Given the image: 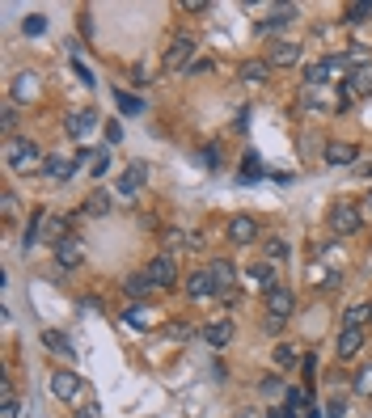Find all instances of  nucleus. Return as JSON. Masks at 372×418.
Wrapping results in <instances>:
<instances>
[{"label":"nucleus","instance_id":"nucleus-1","mask_svg":"<svg viewBox=\"0 0 372 418\" xmlns=\"http://www.w3.org/2000/svg\"><path fill=\"white\" fill-rule=\"evenodd\" d=\"M326 224H330V233H335V237H356V233L364 228V207H360V203H352V199H339V203L330 207Z\"/></svg>","mask_w":372,"mask_h":418},{"label":"nucleus","instance_id":"nucleus-2","mask_svg":"<svg viewBox=\"0 0 372 418\" xmlns=\"http://www.w3.org/2000/svg\"><path fill=\"white\" fill-rule=\"evenodd\" d=\"M4 165L13 169V173H30V169H38L42 165V152H38V144L34 140H8L4 144Z\"/></svg>","mask_w":372,"mask_h":418},{"label":"nucleus","instance_id":"nucleus-3","mask_svg":"<svg viewBox=\"0 0 372 418\" xmlns=\"http://www.w3.org/2000/svg\"><path fill=\"white\" fill-rule=\"evenodd\" d=\"M144 275H148V283H152V288H174V283H178V266H174V254H157V258L144 266Z\"/></svg>","mask_w":372,"mask_h":418},{"label":"nucleus","instance_id":"nucleus-4","mask_svg":"<svg viewBox=\"0 0 372 418\" xmlns=\"http://www.w3.org/2000/svg\"><path fill=\"white\" fill-rule=\"evenodd\" d=\"M292 309H296V292H292V288H284V283H275V288L267 292V317L288 321V317H292Z\"/></svg>","mask_w":372,"mask_h":418},{"label":"nucleus","instance_id":"nucleus-5","mask_svg":"<svg viewBox=\"0 0 372 418\" xmlns=\"http://www.w3.org/2000/svg\"><path fill=\"white\" fill-rule=\"evenodd\" d=\"M191 63H195V38L191 34H178L165 47V68H191Z\"/></svg>","mask_w":372,"mask_h":418},{"label":"nucleus","instance_id":"nucleus-6","mask_svg":"<svg viewBox=\"0 0 372 418\" xmlns=\"http://www.w3.org/2000/svg\"><path fill=\"white\" fill-rule=\"evenodd\" d=\"M186 296H191V300H212V296H220V292H216V279H212L208 266L195 271V275H186Z\"/></svg>","mask_w":372,"mask_h":418},{"label":"nucleus","instance_id":"nucleus-7","mask_svg":"<svg viewBox=\"0 0 372 418\" xmlns=\"http://www.w3.org/2000/svg\"><path fill=\"white\" fill-rule=\"evenodd\" d=\"M80 389H85V381H80L76 372H55V376H51V393H55L59 402H76Z\"/></svg>","mask_w":372,"mask_h":418},{"label":"nucleus","instance_id":"nucleus-8","mask_svg":"<svg viewBox=\"0 0 372 418\" xmlns=\"http://www.w3.org/2000/svg\"><path fill=\"white\" fill-rule=\"evenodd\" d=\"M144 178H148V169H144L140 161H131V165L119 173V195H123V199H136L140 186H144Z\"/></svg>","mask_w":372,"mask_h":418},{"label":"nucleus","instance_id":"nucleus-9","mask_svg":"<svg viewBox=\"0 0 372 418\" xmlns=\"http://www.w3.org/2000/svg\"><path fill=\"white\" fill-rule=\"evenodd\" d=\"M254 237H258V220L254 216H233L229 220V241L233 245H250Z\"/></svg>","mask_w":372,"mask_h":418},{"label":"nucleus","instance_id":"nucleus-10","mask_svg":"<svg viewBox=\"0 0 372 418\" xmlns=\"http://www.w3.org/2000/svg\"><path fill=\"white\" fill-rule=\"evenodd\" d=\"M55 262H59L64 271H72V266H80V262H85V245H80L76 237H68V241H59V245H55Z\"/></svg>","mask_w":372,"mask_h":418},{"label":"nucleus","instance_id":"nucleus-11","mask_svg":"<svg viewBox=\"0 0 372 418\" xmlns=\"http://www.w3.org/2000/svg\"><path fill=\"white\" fill-rule=\"evenodd\" d=\"M347 93H352V97H368L372 93V59L347 72Z\"/></svg>","mask_w":372,"mask_h":418},{"label":"nucleus","instance_id":"nucleus-12","mask_svg":"<svg viewBox=\"0 0 372 418\" xmlns=\"http://www.w3.org/2000/svg\"><path fill=\"white\" fill-rule=\"evenodd\" d=\"M237 76H241V85H267V76H271V59H246V63L237 68Z\"/></svg>","mask_w":372,"mask_h":418},{"label":"nucleus","instance_id":"nucleus-13","mask_svg":"<svg viewBox=\"0 0 372 418\" xmlns=\"http://www.w3.org/2000/svg\"><path fill=\"white\" fill-rule=\"evenodd\" d=\"M356 156H360V148H356V144H347V140L326 144V165H356Z\"/></svg>","mask_w":372,"mask_h":418},{"label":"nucleus","instance_id":"nucleus-14","mask_svg":"<svg viewBox=\"0 0 372 418\" xmlns=\"http://www.w3.org/2000/svg\"><path fill=\"white\" fill-rule=\"evenodd\" d=\"M360 351H364V330H343V334H339L335 355H339V359H356Z\"/></svg>","mask_w":372,"mask_h":418},{"label":"nucleus","instance_id":"nucleus-15","mask_svg":"<svg viewBox=\"0 0 372 418\" xmlns=\"http://www.w3.org/2000/svg\"><path fill=\"white\" fill-rule=\"evenodd\" d=\"M208 271H212V279H216V292H220V296H224V292H233V283H237V271H233V262L216 258Z\"/></svg>","mask_w":372,"mask_h":418},{"label":"nucleus","instance_id":"nucleus-16","mask_svg":"<svg viewBox=\"0 0 372 418\" xmlns=\"http://www.w3.org/2000/svg\"><path fill=\"white\" fill-rule=\"evenodd\" d=\"M203 343L208 347H229L233 343V321H208L203 326Z\"/></svg>","mask_w":372,"mask_h":418},{"label":"nucleus","instance_id":"nucleus-17","mask_svg":"<svg viewBox=\"0 0 372 418\" xmlns=\"http://www.w3.org/2000/svg\"><path fill=\"white\" fill-rule=\"evenodd\" d=\"M301 17V8L296 4H280V8H271V17L267 21H258V30L267 34V30H280V25H288V21H296Z\"/></svg>","mask_w":372,"mask_h":418},{"label":"nucleus","instance_id":"nucleus-18","mask_svg":"<svg viewBox=\"0 0 372 418\" xmlns=\"http://www.w3.org/2000/svg\"><path fill=\"white\" fill-rule=\"evenodd\" d=\"M301 63V47L296 42H275L271 47V68H292Z\"/></svg>","mask_w":372,"mask_h":418},{"label":"nucleus","instance_id":"nucleus-19","mask_svg":"<svg viewBox=\"0 0 372 418\" xmlns=\"http://www.w3.org/2000/svg\"><path fill=\"white\" fill-rule=\"evenodd\" d=\"M72 173H76V161H72V156H59V152L47 156V178H51V182H68Z\"/></svg>","mask_w":372,"mask_h":418},{"label":"nucleus","instance_id":"nucleus-20","mask_svg":"<svg viewBox=\"0 0 372 418\" xmlns=\"http://www.w3.org/2000/svg\"><path fill=\"white\" fill-rule=\"evenodd\" d=\"M148 292H152V283H148V275H144V271H140V275H127V279H123V296H127L131 305H140Z\"/></svg>","mask_w":372,"mask_h":418},{"label":"nucleus","instance_id":"nucleus-21","mask_svg":"<svg viewBox=\"0 0 372 418\" xmlns=\"http://www.w3.org/2000/svg\"><path fill=\"white\" fill-rule=\"evenodd\" d=\"M364 321H372V300H360L343 313V330H364Z\"/></svg>","mask_w":372,"mask_h":418},{"label":"nucleus","instance_id":"nucleus-22","mask_svg":"<svg viewBox=\"0 0 372 418\" xmlns=\"http://www.w3.org/2000/svg\"><path fill=\"white\" fill-rule=\"evenodd\" d=\"M38 93V76L34 72H17V80H13V106L17 102H30Z\"/></svg>","mask_w":372,"mask_h":418},{"label":"nucleus","instance_id":"nucleus-23","mask_svg":"<svg viewBox=\"0 0 372 418\" xmlns=\"http://www.w3.org/2000/svg\"><path fill=\"white\" fill-rule=\"evenodd\" d=\"M42 237H47L51 245L68 241V220H59V216H42Z\"/></svg>","mask_w":372,"mask_h":418},{"label":"nucleus","instance_id":"nucleus-24","mask_svg":"<svg viewBox=\"0 0 372 418\" xmlns=\"http://www.w3.org/2000/svg\"><path fill=\"white\" fill-rule=\"evenodd\" d=\"M123 326H131V330H148L152 326V313L144 309V305H131V309H123V317H119Z\"/></svg>","mask_w":372,"mask_h":418},{"label":"nucleus","instance_id":"nucleus-25","mask_svg":"<svg viewBox=\"0 0 372 418\" xmlns=\"http://www.w3.org/2000/svg\"><path fill=\"white\" fill-rule=\"evenodd\" d=\"M93 127H97V114H93V110H76V114L68 118V131H72V135H89Z\"/></svg>","mask_w":372,"mask_h":418},{"label":"nucleus","instance_id":"nucleus-26","mask_svg":"<svg viewBox=\"0 0 372 418\" xmlns=\"http://www.w3.org/2000/svg\"><path fill=\"white\" fill-rule=\"evenodd\" d=\"M250 279H254L263 292H271V288H275V262H254V266H250Z\"/></svg>","mask_w":372,"mask_h":418},{"label":"nucleus","instance_id":"nucleus-27","mask_svg":"<svg viewBox=\"0 0 372 418\" xmlns=\"http://www.w3.org/2000/svg\"><path fill=\"white\" fill-rule=\"evenodd\" d=\"M165 245H169V250H195L199 237H191V233H182V228H169V233H165Z\"/></svg>","mask_w":372,"mask_h":418},{"label":"nucleus","instance_id":"nucleus-28","mask_svg":"<svg viewBox=\"0 0 372 418\" xmlns=\"http://www.w3.org/2000/svg\"><path fill=\"white\" fill-rule=\"evenodd\" d=\"M42 343H47L51 351H59L64 359H72V343H68V338H64L59 330H47V334H42Z\"/></svg>","mask_w":372,"mask_h":418},{"label":"nucleus","instance_id":"nucleus-29","mask_svg":"<svg viewBox=\"0 0 372 418\" xmlns=\"http://www.w3.org/2000/svg\"><path fill=\"white\" fill-rule=\"evenodd\" d=\"M368 17H372L368 0H352V4H347V21H356V25H360V21H368Z\"/></svg>","mask_w":372,"mask_h":418},{"label":"nucleus","instance_id":"nucleus-30","mask_svg":"<svg viewBox=\"0 0 372 418\" xmlns=\"http://www.w3.org/2000/svg\"><path fill=\"white\" fill-rule=\"evenodd\" d=\"M114 102H119V110H123V114H140V110H144V102H140V97H131V93H123V89L114 93Z\"/></svg>","mask_w":372,"mask_h":418},{"label":"nucleus","instance_id":"nucleus-31","mask_svg":"<svg viewBox=\"0 0 372 418\" xmlns=\"http://www.w3.org/2000/svg\"><path fill=\"white\" fill-rule=\"evenodd\" d=\"M288 258V241L284 237H271L267 241V262H284Z\"/></svg>","mask_w":372,"mask_h":418},{"label":"nucleus","instance_id":"nucleus-32","mask_svg":"<svg viewBox=\"0 0 372 418\" xmlns=\"http://www.w3.org/2000/svg\"><path fill=\"white\" fill-rule=\"evenodd\" d=\"M21 30H25V34H30V38H38V34H42V30H47V21H42V13H30V17H25V21H21Z\"/></svg>","mask_w":372,"mask_h":418},{"label":"nucleus","instance_id":"nucleus-33","mask_svg":"<svg viewBox=\"0 0 372 418\" xmlns=\"http://www.w3.org/2000/svg\"><path fill=\"white\" fill-rule=\"evenodd\" d=\"M241 178H246V182H254V178H263V165H258V156H254V152H246V165H241Z\"/></svg>","mask_w":372,"mask_h":418},{"label":"nucleus","instance_id":"nucleus-34","mask_svg":"<svg viewBox=\"0 0 372 418\" xmlns=\"http://www.w3.org/2000/svg\"><path fill=\"white\" fill-rule=\"evenodd\" d=\"M85 207H89V211H97V216H106V211H110V195H102V190H93Z\"/></svg>","mask_w":372,"mask_h":418},{"label":"nucleus","instance_id":"nucleus-35","mask_svg":"<svg viewBox=\"0 0 372 418\" xmlns=\"http://www.w3.org/2000/svg\"><path fill=\"white\" fill-rule=\"evenodd\" d=\"M296 359H301V355H296L292 347H275V368H296Z\"/></svg>","mask_w":372,"mask_h":418},{"label":"nucleus","instance_id":"nucleus-36","mask_svg":"<svg viewBox=\"0 0 372 418\" xmlns=\"http://www.w3.org/2000/svg\"><path fill=\"white\" fill-rule=\"evenodd\" d=\"M21 410H17V402H13V385L4 381V406H0V418H17Z\"/></svg>","mask_w":372,"mask_h":418},{"label":"nucleus","instance_id":"nucleus-37","mask_svg":"<svg viewBox=\"0 0 372 418\" xmlns=\"http://www.w3.org/2000/svg\"><path fill=\"white\" fill-rule=\"evenodd\" d=\"M165 334L182 343V338H191V334H195V326H191V321H169V330H165Z\"/></svg>","mask_w":372,"mask_h":418},{"label":"nucleus","instance_id":"nucleus-38","mask_svg":"<svg viewBox=\"0 0 372 418\" xmlns=\"http://www.w3.org/2000/svg\"><path fill=\"white\" fill-rule=\"evenodd\" d=\"M356 393H364V398L372 393V368H360V372H356Z\"/></svg>","mask_w":372,"mask_h":418},{"label":"nucleus","instance_id":"nucleus-39","mask_svg":"<svg viewBox=\"0 0 372 418\" xmlns=\"http://www.w3.org/2000/svg\"><path fill=\"white\" fill-rule=\"evenodd\" d=\"M288 406H292V410L309 406V389H288Z\"/></svg>","mask_w":372,"mask_h":418},{"label":"nucleus","instance_id":"nucleus-40","mask_svg":"<svg viewBox=\"0 0 372 418\" xmlns=\"http://www.w3.org/2000/svg\"><path fill=\"white\" fill-rule=\"evenodd\" d=\"M4 131H8V140H13V131H17V106H4Z\"/></svg>","mask_w":372,"mask_h":418},{"label":"nucleus","instance_id":"nucleus-41","mask_svg":"<svg viewBox=\"0 0 372 418\" xmlns=\"http://www.w3.org/2000/svg\"><path fill=\"white\" fill-rule=\"evenodd\" d=\"M106 169H110V152H102V156H97V161L89 165V173H93V178H102Z\"/></svg>","mask_w":372,"mask_h":418},{"label":"nucleus","instance_id":"nucleus-42","mask_svg":"<svg viewBox=\"0 0 372 418\" xmlns=\"http://www.w3.org/2000/svg\"><path fill=\"white\" fill-rule=\"evenodd\" d=\"M203 161L216 169V165H220V148H216V144H208V148H203Z\"/></svg>","mask_w":372,"mask_h":418},{"label":"nucleus","instance_id":"nucleus-43","mask_svg":"<svg viewBox=\"0 0 372 418\" xmlns=\"http://www.w3.org/2000/svg\"><path fill=\"white\" fill-rule=\"evenodd\" d=\"M186 13H208V0H182Z\"/></svg>","mask_w":372,"mask_h":418},{"label":"nucleus","instance_id":"nucleus-44","mask_svg":"<svg viewBox=\"0 0 372 418\" xmlns=\"http://www.w3.org/2000/svg\"><path fill=\"white\" fill-rule=\"evenodd\" d=\"M72 72H76V76H80V80H85V85H93V72H89V68H85V63H80V59H76V63H72Z\"/></svg>","mask_w":372,"mask_h":418},{"label":"nucleus","instance_id":"nucleus-45","mask_svg":"<svg viewBox=\"0 0 372 418\" xmlns=\"http://www.w3.org/2000/svg\"><path fill=\"white\" fill-rule=\"evenodd\" d=\"M106 140L119 144V140H123V127H119V123H106Z\"/></svg>","mask_w":372,"mask_h":418},{"label":"nucleus","instance_id":"nucleus-46","mask_svg":"<svg viewBox=\"0 0 372 418\" xmlns=\"http://www.w3.org/2000/svg\"><path fill=\"white\" fill-rule=\"evenodd\" d=\"M263 330H267V334H280V330H284V321H280V317H267V321H263Z\"/></svg>","mask_w":372,"mask_h":418},{"label":"nucleus","instance_id":"nucleus-47","mask_svg":"<svg viewBox=\"0 0 372 418\" xmlns=\"http://www.w3.org/2000/svg\"><path fill=\"white\" fill-rule=\"evenodd\" d=\"M0 207H4V216H13V211H17V199H13V195H4V199H0Z\"/></svg>","mask_w":372,"mask_h":418},{"label":"nucleus","instance_id":"nucleus-48","mask_svg":"<svg viewBox=\"0 0 372 418\" xmlns=\"http://www.w3.org/2000/svg\"><path fill=\"white\" fill-rule=\"evenodd\" d=\"M326 418H343V402H330V406H326Z\"/></svg>","mask_w":372,"mask_h":418},{"label":"nucleus","instance_id":"nucleus-49","mask_svg":"<svg viewBox=\"0 0 372 418\" xmlns=\"http://www.w3.org/2000/svg\"><path fill=\"white\" fill-rule=\"evenodd\" d=\"M76 418H102V410H97V406H80V414Z\"/></svg>","mask_w":372,"mask_h":418},{"label":"nucleus","instance_id":"nucleus-50","mask_svg":"<svg viewBox=\"0 0 372 418\" xmlns=\"http://www.w3.org/2000/svg\"><path fill=\"white\" fill-rule=\"evenodd\" d=\"M237 418H258V414H254V410H241V414H237Z\"/></svg>","mask_w":372,"mask_h":418},{"label":"nucleus","instance_id":"nucleus-51","mask_svg":"<svg viewBox=\"0 0 372 418\" xmlns=\"http://www.w3.org/2000/svg\"><path fill=\"white\" fill-rule=\"evenodd\" d=\"M364 173H368V178H372V161H368V165H364Z\"/></svg>","mask_w":372,"mask_h":418},{"label":"nucleus","instance_id":"nucleus-52","mask_svg":"<svg viewBox=\"0 0 372 418\" xmlns=\"http://www.w3.org/2000/svg\"><path fill=\"white\" fill-rule=\"evenodd\" d=\"M368 216H372V190H368Z\"/></svg>","mask_w":372,"mask_h":418},{"label":"nucleus","instance_id":"nucleus-53","mask_svg":"<svg viewBox=\"0 0 372 418\" xmlns=\"http://www.w3.org/2000/svg\"><path fill=\"white\" fill-rule=\"evenodd\" d=\"M309 418H322V414H318V410H309Z\"/></svg>","mask_w":372,"mask_h":418},{"label":"nucleus","instance_id":"nucleus-54","mask_svg":"<svg viewBox=\"0 0 372 418\" xmlns=\"http://www.w3.org/2000/svg\"><path fill=\"white\" fill-rule=\"evenodd\" d=\"M267 418H275V414H267Z\"/></svg>","mask_w":372,"mask_h":418}]
</instances>
